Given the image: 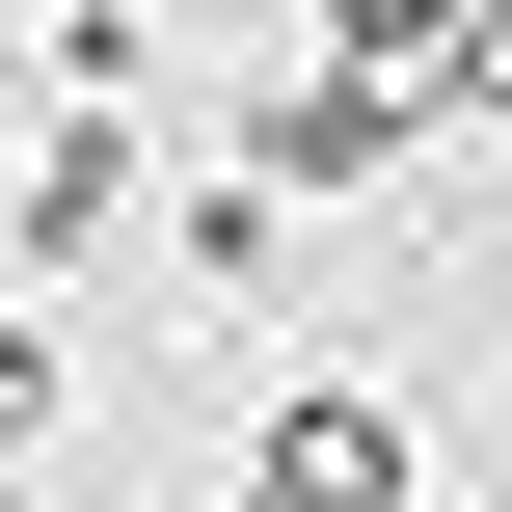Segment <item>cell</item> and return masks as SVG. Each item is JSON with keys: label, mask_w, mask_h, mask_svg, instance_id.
<instances>
[{"label": "cell", "mask_w": 512, "mask_h": 512, "mask_svg": "<svg viewBox=\"0 0 512 512\" xmlns=\"http://www.w3.org/2000/svg\"><path fill=\"white\" fill-rule=\"evenodd\" d=\"M216 512H432V405L405 378H270V432H243Z\"/></svg>", "instance_id": "obj_1"}, {"label": "cell", "mask_w": 512, "mask_h": 512, "mask_svg": "<svg viewBox=\"0 0 512 512\" xmlns=\"http://www.w3.org/2000/svg\"><path fill=\"white\" fill-rule=\"evenodd\" d=\"M0 162H27V270H81V243L135 216V162H162V108H135V81H54V108L0 135Z\"/></svg>", "instance_id": "obj_2"}, {"label": "cell", "mask_w": 512, "mask_h": 512, "mask_svg": "<svg viewBox=\"0 0 512 512\" xmlns=\"http://www.w3.org/2000/svg\"><path fill=\"white\" fill-rule=\"evenodd\" d=\"M405 135H432V108H405L378 54H297V81L243 108V162H270V189H405Z\"/></svg>", "instance_id": "obj_3"}, {"label": "cell", "mask_w": 512, "mask_h": 512, "mask_svg": "<svg viewBox=\"0 0 512 512\" xmlns=\"http://www.w3.org/2000/svg\"><path fill=\"white\" fill-rule=\"evenodd\" d=\"M324 54H378L405 108H512V0H324Z\"/></svg>", "instance_id": "obj_4"}, {"label": "cell", "mask_w": 512, "mask_h": 512, "mask_svg": "<svg viewBox=\"0 0 512 512\" xmlns=\"http://www.w3.org/2000/svg\"><path fill=\"white\" fill-rule=\"evenodd\" d=\"M270 270H297V189L216 162V189H189V297H270Z\"/></svg>", "instance_id": "obj_5"}, {"label": "cell", "mask_w": 512, "mask_h": 512, "mask_svg": "<svg viewBox=\"0 0 512 512\" xmlns=\"http://www.w3.org/2000/svg\"><path fill=\"white\" fill-rule=\"evenodd\" d=\"M54 405H81V351H54V324H27V297H0V486H27V459H54Z\"/></svg>", "instance_id": "obj_6"}, {"label": "cell", "mask_w": 512, "mask_h": 512, "mask_svg": "<svg viewBox=\"0 0 512 512\" xmlns=\"http://www.w3.org/2000/svg\"><path fill=\"white\" fill-rule=\"evenodd\" d=\"M0 27H54L81 81H135V0H0Z\"/></svg>", "instance_id": "obj_7"}, {"label": "cell", "mask_w": 512, "mask_h": 512, "mask_svg": "<svg viewBox=\"0 0 512 512\" xmlns=\"http://www.w3.org/2000/svg\"><path fill=\"white\" fill-rule=\"evenodd\" d=\"M0 297H27V162H0Z\"/></svg>", "instance_id": "obj_8"}, {"label": "cell", "mask_w": 512, "mask_h": 512, "mask_svg": "<svg viewBox=\"0 0 512 512\" xmlns=\"http://www.w3.org/2000/svg\"><path fill=\"white\" fill-rule=\"evenodd\" d=\"M0 512H27V486H0Z\"/></svg>", "instance_id": "obj_9"}]
</instances>
